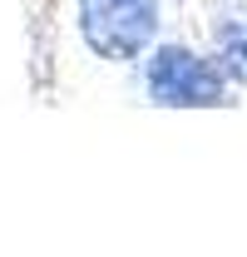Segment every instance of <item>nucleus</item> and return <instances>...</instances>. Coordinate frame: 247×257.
Here are the masks:
<instances>
[{"label":"nucleus","mask_w":247,"mask_h":257,"mask_svg":"<svg viewBox=\"0 0 247 257\" xmlns=\"http://www.w3.org/2000/svg\"><path fill=\"white\" fill-rule=\"evenodd\" d=\"M144 84H149V99L154 104H168V109H213V104H227V74L222 64L198 55V50H183V45H158L149 64H144Z\"/></svg>","instance_id":"obj_1"},{"label":"nucleus","mask_w":247,"mask_h":257,"mask_svg":"<svg viewBox=\"0 0 247 257\" xmlns=\"http://www.w3.org/2000/svg\"><path fill=\"white\" fill-rule=\"evenodd\" d=\"M79 35L99 60H134L154 45V0H79Z\"/></svg>","instance_id":"obj_2"},{"label":"nucleus","mask_w":247,"mask_h":257,"mask_svg":"<svg viewBox=\"0 0 247 257\" xmlns=\"http://www.w3.org/2000/svg\"><path fill=\"white\" fill-rule=\"evenodd\" d=\"M217 64L227 79L247 84V20H222L217 25Z\"/></svg>","instance_id":"obj_3"}]
</instances>
